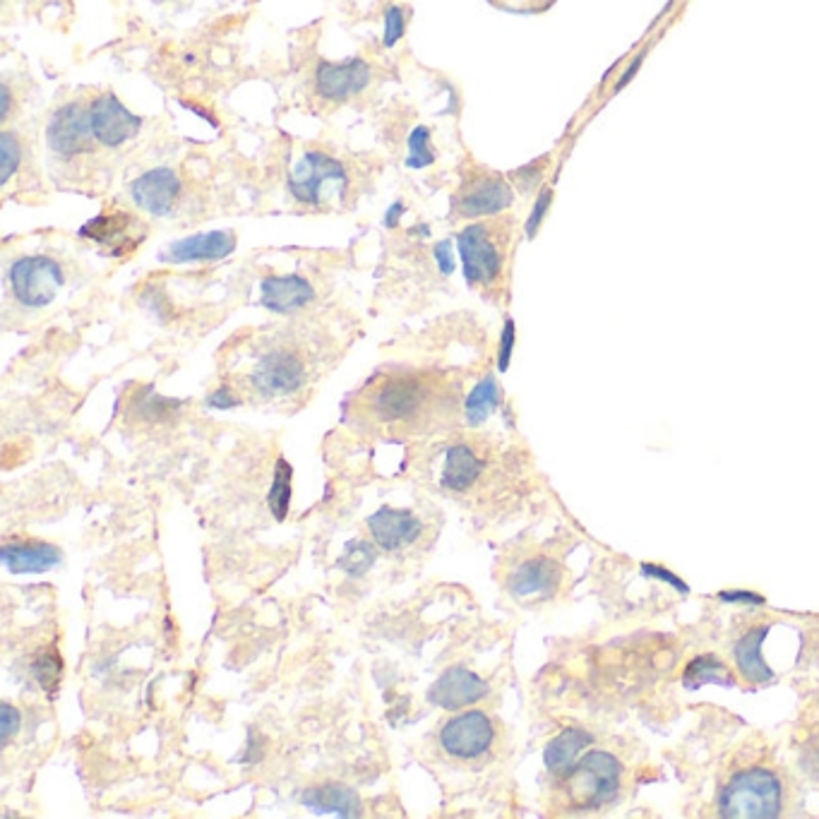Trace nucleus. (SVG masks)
<instances>
[{
    "label": "nucleus",
    "instance_id": "e433bc0d",
    "mask_svg": "<svg viewBox=\"0 0 819 819\" xmlns=\"http://www.w3.org/2000/svg\"><path fill=\"white\" fill-rule=\"evenodd\" d=\"M642 574H644V578H654V580H659V582L671 584L673 589H678V591H680V594H690V586H688L685 582H682L680 578H675V574H673L671 570H665V568H661V565L647 563V565H642Z\"/></svg>",
    "mask_w": 819,
    "mask_h": 819
},
{
    "label": "nucleus",
    "instance_id": "5701e85b",
    "mask_svg": "<svg viewBox=\"0 0 819 819\" xmlns=\"http://www.w3.org/2000/svg\"><path fill=\"white\" fill-rule=\"evenodd\" d=\"M769 628H752L740 637L736 644V663L742 680H748L750 685H762V682L773 680V671L762 657V644L767 640Z\"/></svg>",
    "mask_w": 819,
    "mask_h": 819
},
{
    "label": "nucleus",
    "instance_id": "f03ea898",
    "mask_svg": "<svg viewBox=\"0 0 819 819\" xmlns=\"http://www.w3.org/2000/svg\"><path fill=\"white\" fill-rule=\"evenodd\" d=\"M565 802L572 810H599L615 800L623 783V764L615 754L591 750L560 777Z\"/></svg>",
    "mask_w": 819,
    "mask_h": 819
},
{
    "label": "nucleus",
    "instance_id": "37998d69",
    "mask_svg": "<svg viewBox=\"0 0 819 819\" xmlns=\"http://www.w3.org/2000/svg\"><path fill=\"white\" fill-rule=\"evenodd\" d=\"M404 211H406V205H404L402 200L392 203V205L387 207V211H385V217H383V226H385V229H397L399 221H402V217H404Z\"/></svg>",
    "mask_w": 819,
    "mask_h": 819
},
{
    "label": "nucleus",
    "instance_id": "4c0bfd02",
    "mask_svg": "<svg viewBox=\"0 0 819 819\" xmlns=\"http://www.w3.org/2000/svg\"><path fill=\"white\" fill-rule=\"evenodd\" d=\"M433 255H435V263H437L440 275H445V277L454 275V269H457V260H454V253H452V240L437 243Z\"/></svg>",
    "mask_w": 819,
    "mask_h": 819
},
{
    "label": "nucleus",
    "instance_id": "9d476101",
    "mask_svg": "<svg viewBox=\"0 0 819 819\" xmlns=\"http://www.w3.org/2000/svg\"><path fill=\"white\" fill-rule=\"evenodd\" d=\"M89 120L95 140L111 149L135 140L142 130V118L135 116L114 92H103L89 101Z\"/></svg>",
    "mask_w": 819,
    "mask_h": 819
},
{
    "label": "nucleus",
    "instance_id": "2f4dec72",
    "mask_svg": "<svg viewBox=\"0 0 819 819\" xmlns=\"http://www.w3.org/2000/svg\"><path fill=\"white\" fill-rule=\"evenodd\" d=\"M22 164V142L18 135L3 132L0 135V184L8 186L10 178L20 171Z\"/></svg>",
    "mask_w": 819,
    "mask_h": 819
},
{
    "label": "nucleus",
    "instance_id": "7c9ffc66",
    "mask_svg": "<svg viewBox=\"0 0 819 819\" xmlns=\"http://www.w3.org/2000/svg\"><path fill=\"white\" fill-rule=\"evenodd\" d=\"M135 408H138V416H142L147 423H161L178 412L180 402L159 397L157 392H145L142 397L135 402Z\"/></svg>",
    "mask_w": 819,
    "mask_h": 819
},
{
    "label": "nucleus",
    "instance_id": "0eeeda50",
    "mask_svg": "<svg viewBox=\"0 0 819 819\" xmlns=\"http://www.w3.org/2000/svg\"><path fill=\"white\" fill-rule=\"evenodd\" d=\"M92 120L89 106L80 101H68L51 114L47 124V145L51 155L60 159H75L92 149Z\"/></svg>",
    "mask_w": 819,
    "mask_h": 819
},
{
    "label": "nucleus",
    "instance_id": "ddd939ff",
    "mask_svg": "<svg viewBox=\"0 0 819 819\" xmlns=\"http://www.w3.org/2000/svg\"><path fill=\"white\" fill-rule=\"evenodd\" d=\"M130 200L149 217H169L180 200V178L169 166L145 171L130 184Z\"/></svg>",
    "mask_w": 819,
    "mask_h": 819
},
{
    "label": "nucleus",
    "instance_id": "20e7f679",
    "mask_svg": "<svg viewBox=\"0 0 819 819\" xmlns=\"http://www.w3.org/2000/svg\"><path fill=\"white\" fill-rule=\"evenodd\" d=\"M462 272L468 286H491L505 269V250L489 224H468L457 234Z\"/></svg>",
    "mask_w": 819,
    "mask_h": 819
},
{
    "label": "nucleus",
    "instance_id": "f3484780",
    "mask_svg": "<svg viewBox=\"0 0 819 819\" xmlns=\"http://www.w3.org/2000/svg\"><path fill=\"white\" fill-rule=\"evenodd\" d=\"M368 529L373 541L383 551H402L406 545L418 541L423 524L414 512L399 507H381L368 517Z\"/></svg>",
    "mask_w": 819,
    "mask_h": 819
},
{
    "label": "nucleus",
    "instance_id": "79ce46f5",
    "mask_svg": "<svg viewBox=\"0 0 819 819\" xmlns=\"http://www.w3.org/2000/svg\"><path fill=\"white\" fill-rule=\"evenodd\" d=\"M719 599L726 603H752V605L764 603V596L754 594V591H721Z\"/></svg>",
    "mask_w": 819,
    "mask_h": 819
},
{
    "label": "nucleus",
    "instance_id": "c85d7f7f",
    "mask_svg": "<svg viewBox=\"0 0 819 819\" xmlns=\"http://www.w3.org/2000/svg\"><path fill=\"white\" fill-rule=\"evenodd\" d=\"M375 549L371 543L361 541V539H354L346 543L344 549V555L339 557V570L346 574V578H363L373 565H375Z\"/></svg>",
    "mask_w": 819,
    "mask_h": 819
},
{
    "label": "nucleus",
    "instance_id": "c756f323",
    "mask_svg": "<svg viewBox=\"0 0 819 819\" xmlns=\"http://www.w3.org/2000/svg\"><path fill=\"white\" fill-rule=\"evenodd\" d=\"M406 147H408L406 166L414 171L428 169V166H433L437 159L435 149H433V140H431V128L426 126H416L412 130V135H408V140H406Z\"/></svg>",
    "mask_w": 819,
    "mask_h": 819
},
{
    "label": "nucleus",
    "instance_id": "de8ad7c7",
    "mask_svg": "<svg viewBox=\"0 0 819 819\" xmlns=\"http://www.w3.org/2000/svg\"><path fill=\"white\" fill-rule=\"evenodd\" d=\"M412 234H423V236L428 238V236H431V229H428V226H416V229H414Z\"/></svg>",
    "mask_w": 819,
    "mask_h": 819
},
{
    "label": "nucleus",
    "instance_id": "aec40b11",
    "mask_svg": "<svg viewBox=\"0 0 819 819\" xmlns=\"http://www.w3.org/2000/svg\"><path fill=\"white\" fill-rule=\"evenodd\" d=\"M303 808L315 815H335V817H361V798L356 791L337 783L313 786L306 788L300 796Z\"/></svg>",
    "mask_w": 819,
    "mask_h": 819
},
{
    "label": "nucleus",
    "instance_id": "f257e3e1",
    "mask_svg": "<svg viewBox=\"0 0 819 819\" xmlns=\"http://www.w3.org/2000/svg\"><path fill=\"white\" fill-rule=\"evenodd\" d=\"M783 810V781L773 769L752 764L736 771L719 793V815L728 819H771Z\"/></svg>",
    "mask_w": 819,
    "mask_h": 819
},
{
    "label": "nucleus",
    "instance_id": "cd10ccee",
    "mask_svg": "<svg viewBox=\"0 0 819 819\" xmlns=\"http://www.w3.org/2000/svg\"><path fill=\"white\" fill-rule=\"evenodd\" d=\"M32 675L39 682V688L49 697H56L60 688V678H63V657L56 647L41 649L32 661Z\"/></svg>",
    "mask_w": 819,
    "mask_h": 819
},
{
    "label": "nucleus",
    "instance_id": "a18cd8bd",
    "mask_svg": "<svg viewBox=\"0 0 819 819\" xmlns=\"http://www.w3.org/2000/svg\"><path fill=\"white\" fill-rule=\"evenodd\" d=\"M644 56H647V51H642L640 56H637V58L632 60V63H630V68H628V72H623V78H620V80H618V85L613 87V92H620V89H623L625 85H630V80L634 78V75H637V70H640V66H642V60H644Z\"/></svg>",
    "mask_w": 819,
    "mask_h": 819
},
{
    "label": "nucleus",
    "instance_id": "2eb2a0df",
    "mask_svg": "<svg viewBox=\"0 0 819 819\" xmlns=\"http://www.w3.org/2000/svg\"><path fill=\"white\" fill-rule=\"evenodd\" d=\"M489 692L491 685L481 675L464 669V665H452L431 685L428 702L443 711H460L481 702Z\"/></svg>",
    "mask_w": 819,
    "mask_h": 819
},
{
    "label": "nucleus",
    "instance_id": "f8f14e48",
    "mask_svg": "<svg viewBox=\"0 0 819 819\" xmlns=\"http://www.w3.org/2000/svg\"><path fill=\"white\" fill-rule=\"evenodd\" d=\"M426 402V385L416 375H394L373 392L371 406L385 423L408 421L421 412Z\"/></svg>",
    "mask_w": 819,
    "mask_h": 819
},
{
    "label": "nucleus",
    "instance_id": "39448f33",
    "mask_svg": "<svg viewBox=\"0 0 819 819\" xmlns=\"http://www.w3.org/2000/svg\"><path fill=\"white\" fill-rule=\"evenodd\" d=\"M346 178V166L339 159L320 149H308L286 178V190L300 205L320 207L327 200L325 190L332 186L344 188Z\"/></svg>",
    "mask_w": 819,
    "mask_h": 819
},
{
    "label": "nucleus",
    "instance_id": "6e6552de",
    "mask_svg": "<svg viewBox=\"0 0 819 819\" xmlns=\"http://www.w3.org/2000/svg\"><path fill=\"white\" fill-rule=\"evenodd\" d=\"M514 203V190L507 180L497 174H478L466 178L460 193L454 195V215L462 219L495 217L510 209Z\"/></svg>",
    "mask_w": 819,
    "mask_h": 819
},
{
    "label": "nucleus",
    "instance_id": "a211bd4d",
    "mask_svg": "<svg viewBox=\"0 0 819 819\" xmlns=\"http://www.w3.org/2000/svg\"><path fill=\"white\" fill-rule=\"evenodd\" d=\"M313 300V284L300 275H269L260 284V303L269 313L292 315Z\"/></svg>",
    "mask_w": 819,
    "mask_h": 819
},
{
    "label": "nucleus",
    "instance_id": "49530a36",
    "mask_svg": "<svg viewBox=\"0 0 819 819\" xmlns=\"http://www.w3.org/2000/svg\"><path fill=\"white\" fill-rule=\"evenodd\" d=\"M184 103H186V106H188V109H190V111H195V114H197V116H203V118H205V120H207V124H209V126H215V128H217V126H219V124H217V118H215V116H211V114H207V111H205V109H200V106H190V103H188V101H184Z\"/></svg>",
    "mask_w": 819,
    "mask_h": 819
},
{
    "label": "nucleus",
    "instance_id": "6ab92c4d",
    "mask_svg": "<svg viewBox=\"0 0 819 819\" xmlns=\"http://www.w3.org/2000/svg\"><path fill=\"white\" fill-rule=\"evenodd\" d=\"M0 560L12 574H43L60 565L63 553L47 541H12L8 539L0 551Z\"/></svg>",
    "mask_w": 819,
    "mask_h": 819
},
{
    "label": "nucleus",
    "instance_id": "412c9836",
    "mask_svg": "<svg viewBox=\"0 0 819 819\" xmlns=\"http://www.w3.org/2000/svg\"><path fill=\"white\" fill-rule=\"evenodd\" d=\"M483 474V462L478 454L460 443V445H452L447 452H445V462H443V474H440V485L447 491H454V493H462V491H468L472 485L481 478Z\"/></svg>",
    "mask_w": 819,
    "mask_h": 819
},
{
    "label": "nucleus",
    "instance_id": "f704fd0d",
    "mask_svg": "<svg viewBox=\"0 0 819 819\" xmlns=\"http://www.w3.org/2000/svg\"><path fill=\"white\" fill-rule=\"evenodd\" d=\"M406 32V14L402 8L392 6L387 12H385V37H383V43L387 49H392L394 43H397Z\"/></svg>",
    "mask_w": 819,
    "mask_h": 819
},
{
    "label": "nucleus",
    "instance_id": "a878e982",
    "mask_svg": "<svg viewBox=\"0 0 819 819\" xmlns=\"http://www.w3.org/2000/svg\"><path fill=\"white\" fill-rule=\"evenodd\" d=\"M500 399H503V394H500L495 377L485 375L483 381L468 392V397L464 402V416L468 426H481V423L489 421L491 414L500 406Z\"/></svg>",
    "mask_w": 819,
    "mask_h": 819
},
{
    "label": "nucleus",
    "instance_id": "dca6fc26",
    "mask_svg": "<svg viewBox=\"0 0 819 819\" xmlns=\"http://www.w3.org/2000/svg\"><path fill=\"white\" fill-rule=\"evenodd\" d=\"M238 246V238L234 231H207L195 234L188 238H180L164 248L159 260L171 265H188V263H219L229 257Z\"/></svg>",
    "mask_w": 819,
    "mask_h": 819
},
{
    "label": "nucleus",
    "instance_id": "393cba45",
    "mask_svg": "<svg viewBox=\"0 0 819 819\" xmlns=\"http://www.w3.org/2000/svg\"><path fill=\"white\" fill-rule=\"evenodd\" d=\"M704 685H723V688L736 685L733 673L728 671V665L714 654H702L692 659L685 673H682V688L700 690Z\"/></svg>",
    "mask_w": 819,
    "mask_h": 819
},
{
    "label": "nucleus",
    "instance_id": "9b49d317",
    "mask_svg": "<svg viewBox=\"0 0 819 819\" xmlns=\"http://www.w3.org/2000/svg\"><path fill=\"white\" fill-rule=\"evenodd\" d=\"M373 82V68L368 60L348 58L342 63H332V60H320L315 68V92L323 101L344 103L348 99L366 92V87Z\"/></svg>",
    "mask_w": 819,
    "mask_h": 819
},
{
    "label": "nucleus",
    "instance_id": "c9c22d12",
    "mask_svg": "<svg viewBox=\"0 0 819 819\" xmlns=\"http://www.w3.org/2000/svg\"><path fill=\"white\" fill-rule=\"evenodd\" d=\"M514 339H517V335H514V320H512V317H507L505 327H503V335H500V344H497V371L500 373H505L510 368L512 352H514Z\"/></svg>",
    "mask_w": 819,
    "mask_h": 819
},
{
    "label": "nucleus",
    "instance_id": "ea45409f",
    "mask_svg": "<svg viewBox=\"0 0 819 819\" xmlns=\"http://www.w3.org/2000/svg\"><path fill=\"white\" fill-rule=\"evenodd\" d=\"M238 404H240V399L231 392V387H226V385L217 387L207 397V406L209 408H219V412H226V408H236Z\"/></svg>",
    "mask_w": 819,
    "mask_h": 819
},
{
    "label": "nucleus",
    "instance_id": "72a5a7b5",
    "mask_svg": "<svg viewBox=\"0 0 819 819\" xmlns=\"http://www.w3.org/2000/svg\"><path fill=\"white\" fill-rule=\"evenodd\" d=\"M545 164H549V157H541V159H536V161H531V164H526V166H522V169H517V171H514L512 174V178H514V184H517L520 186V190L522 193H531V190H534L539 184H541V178H543V169H545Z\"/></svg>",
    "mask_w": 819,
    "mask_h": 819
},
{
    "label": "nucleus",
    "instance_id": "473e14b6",
    "mask_svg": "<svg viewBox=\"0 0 819 819\" xmlns=\"http://www.w3.org/2000/svg\"><path fill=\"white\" fill-rule=\"evenodd\" d=\"M551 205H553V188H541L536 203H534V207H531L529 219H526V236L529 238H534L539 234L541 224H543L545 215H549Z\"/></svg>",
    "mask_w": 819,
    "mask_h": 819
},
{
    "label": "nucleus",
    "instance_id": "09e8293b",
    "mask_svg": "<svg viewBox=\"0 0 819 819\" xmlns=\"http://www.w3.org/2000/svg\"><path fill=\"white\" fill-rule=\"evenodd\" d=\"M151 3H159L161 6V3H171V0H151Z\"/></svg>",
    "mask_w": 819,
    "mask_h": 819
},
{
    "label": "nucleus",
    "instance_id": "423d86ee",
    "mask_svg": "<svg viewBox=\"0 0 819 819\" xmlns=\"http://www.w3.org/2000/svg\"><path fill=\"white\" fill-rule=\"evenodd\" d=\"M495 740V726L491 717L481 709L464 711L452 717L440 728V748L454 760H478L491 750Z\"/></svg>",
    "mask_w": 819,
    "mask_h": 819
},
{
    "label": "nucleus",
    "instance_id": "4468645a",
    "mask_svg": "<svg viewBox=\"0 0 819 819\" xmlns=\"http://www.w3.org/2000/svg\"><path fill=\"white\" fill-rule=\"evenodd\" d=\"M563 582V568L553 557H529L510 572L507 589L517 601H549Z\"/></svg>",
    "mask_w": 819,
    "mask_h": 819
},
{
    "label": "nucleus",
    "instance_id": "1a4fd4ad",
    "mask_svg": "<svg viewBox=\"0 0 819 819\" xmlns=\"http://www.w3.org/2000/svg\"><path fill=\"white\" fill-rule=\"evenodd\" d=\"M306 363L289 348H275L265 354L250 373L253 387L267 399L289 397L306 385Z\"/></svg>",
    "mask_w": 819,
    "mask_h": 819
},
{
    "label": "nucleus",
    "instance_id": "4be33fe9",
    "mask_svg": "<svg viewBox=\"0 0 819 819\" xmlns=\"http://www.w3.org/2000/svg\"><path fill=\"white\" fill-rule=\"evenodd\" d=\"M591 742H594V738H591V733L584 731V728H568V731L555 736L549 746H545L543 752L545 769L555 773V777H563V773H568L580 762V757Z\"/></svg>",
    "mask_w": 819,
    "mask_h": 819
},
{
    "label": "nucleus",
    "instance_id": "bb28decb",
    "mask_svg": "<svg viewBox=\"0 0 819 819\" xmlns=\"http://www.w3.org/2000/svg\"><path fill=\"white\" fill-rule=\"evenodd\" d=\"M292 478H294L292 464L286 462L284 457H279L277 464H275V481H272V489L267 493V507H269L272 514H275L277 522H284L286 514H289V507H292Z\"/></svg>",
    "mask_w": 819,
    "mask_h": 819
},
{
    "label": "nucleus",
    "instance_id": "58836bf2",
    "mask_svg": "<svg viewBox=\"0 0 819 819\" xmlns=\"http://www.w3.org/2000/svg\"><path fill=\"white\" fill-rule=\"evenodd\" d=\"M0 723H3L0 728H3V742L8 746L10 738H12L14 733H18V731H20V726H22L20 711L14 709L12 704H8V702H6V704H3V711H0Z\"/></svg>",
    "mask_w": 819,
    "mask_h": 819
},
{
    "label": "nucleus",
    "instance_id": "c03bdc74",
    "mask_svg": "<svg viewBox=\"0 0 819 819\" xmlns=\"http://www.w3.org/2000/svg\"><path fill=\"white\" fill-rule=\"evenodd\" d=\"M12 103H14V99H12L10 87H8V82H3V85H0V124H8Z\"/></svg>",
    "mask_w": 819,
    "mask_h": 819
},
{
    "label": "nucleus",
    "instance_id": "a19ab883",
    "mask_svg": "<svg viewBox=\"0 0 819 819\" xmlns=\"http://www.w3.org/2000/svg\"><path fill=\"white\" fill-rule=\"evenodd\" d=\"M265 754V740L257 736L255 731H250L248 736V748H246V757H240L243 764H257L263 760Z\"/></svg>",
    "mask_w": 819,
    "mask_h": 819
},
{
    "label": "nucleus",
    "instance_id": "b1692460",
    "mask_svg": "<svg viewBox=\"0 0 819 819\" xmlns=\"http://www.w3.org/2000/svg\"><path fill=\"white\" fill-rule=\"evenodd\" d=\"M130 224H132V217L128 215V211H120V209L101 211L99 217L89 219L82 226L80 236L95 240V243H101V246H111L114 255H120L135 246L132 240H128Z\"/></svg>",
    "mask_w": 819,
    "mask_h": 819
},
{
    "label": "nucleus",
    "instance_id": "7ed1b4c3",
    "mask_svg": "<svg viewBox=\"0 0 819 819\" xmlns=\"http://www.w3.org/2000/svg\"><path fill=\"white\" fill-rule=\"evenodd\" d=\"M8 284L20 306L47 308L63 289L66 272L49 255H24L10 265Z\"/></svg>",
    "mask_w": 819,
    "mask_h": 819
}]
</instances>
